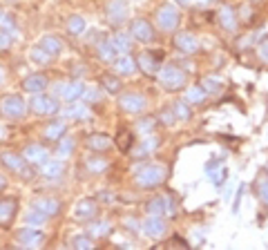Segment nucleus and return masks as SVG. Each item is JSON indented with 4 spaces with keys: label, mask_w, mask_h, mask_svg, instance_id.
I'll return each instance as SVG.
<instances>
[{
    "label": "nucleus",
    "mask_w": 268,
    "mask_h": 250,
    "mask_svg": "<svg viewBox=\"0 0 268 250\" xmlns=\"http://www.w3.org/2000/svg\"><path fill=\"white\" fill-rule=\"evenodd\" d=\"M257 54H259V58L268 62V40H264V43L259 45V49H257Z\"/></svg>",
    "instance_id": "8fccbe9b"
},
{
    "label": "nucleus",
    "mask_w": 268,
    "mask_h": 250,
    "mask_svg": "<svg viewBox=\"0 0 268 250\" xmlns=\"http://www.w3.org/2000/svg\"><path fill=\"white\" fill-rule=\"evenodd\" d=\"M67 114H70V116H76V118H85L90 112H87V107H85V105H76V107H72Z\"/></svg>",
    "instance_id": "49530a36"
},
{
    "label": "nucleus",
    "mask_w": 268,
    "mask_h": 250,
    "mask_svg": "<svg viewBox=\"0 0 268 250\" xmlns=\"http://www.w3.org/2000/svg\"><path fill=\"white\" fill-rule=\"evenodd\" d=\"M134 181L141 188H157L166 181V168L159 163H143L134 168Z\"/></svg>",
    "instance_id": "f257e3e1"
},
{
    "label": "nucleus",
    "mask_w": 268,
    "mask_h": 250,
    "mask_svg": "<svg viewBox=\"0 0 268 250\" xmlns=\"http://www.w3.org/2000/svg\"><path fill=\"white\" fill-rule=\"evenodd\" d=\"M29 105H32V109L36 114H45V116H51V114H56L60 109L58 103H56L51 96H45V94H36Z\"/></svg>",
    "instance_id": "9b49d317"
},
{
    "label": "nucleus",
    "mask_w": 268,
    "mask_h": 250,
    "mask_svg": "<svg viewBox=\"0 0 268 250\" xmlns=\"http://www.w3.org/2000/svg\"><path fill=\"white\" fill-rule=\"evenodd\" d=\"M157 23L159 27L163 31H174L179 25V12L177 7H172V5H161V7L157 9Z\"/></svg>",
    "instance_id": "423d86ee"
},
{
    "label": "nucleus",
    "mask_w": 268,
    "mask_h": 250,
    "mask_svg": "<svg viewBox=\"0 0 268 250\" xmlns=\"http://www.w3.org/2000/svg\"><path fill=\"white\" fill-rule=\"evenodd\" d=\"M85 98H87V101H101V92L96 90V87H92V90H85Z\"/></svg>",
    "instance_id": "de8ad7c7"
},
{
    "label": "nucleus",
    "mask_w": 268,
    "mask_h": 250,
    "mask_svg": "<svg viewBox=\"0 0 268 250\" xmlns=\"http://www.w3.org/2000/svg\"><path fill=\"white\" fill-rule=\"evenodd\" d=\"M34 208H38L40 212H45L47 217H54L56 212L60 210V203L56 201V199H38L34 203Z\"/></svg>",
    "instance_id": "a878e982"
},
{
    "label": "nucleus",
    "mask_w": 268,
    "mask_h": 250,
    "mask_svg": "<svg viewBox=\"0 0 268 250\" xmlns=\"http://www.w3.org/2000/svg\"><path fill=\"white\" fill-rule=\"evenodd\" d=\"M114 70L118 72V74H132L134 70H137V60L132 58V56H127V54H123V56H116L114 58Z\"/></svg>",
    "instance_id": "aec40b11"
},
{
    "label": "nucleus",
    "mask_w": 268,
    "mask_h": 250,
    "mask_svg": "<svg viewBox=\"0 0 268 250\" xmlns=\"http://www.w3.org/2000/svg\"><path fill=\"white\" fill-rule=\"evenodd\" d=\"M32 58H34V62H38V65H47V62L51 60V56L43 49V47H34V49H32Z\"/></svg>",
    "instance_id": "e433bc0d"
},
{
    "label": "nucleus",
    "mask_w": 268,
    "mask_h": 250,
    "mask_svg": "<svg viewBox=\"0 0 268 250\" xmlns=\"http://www.w3.org/2000/svg\"><path fill=\"white\" fill-rule=\"evenodd\" d=\"M101 87H105L107 92L116 94L118 90H121V83H118V78H116V76H110V74H105V76H101Z\"/></svg>",
    "instance_id": "72a5a7b5"
},
{
    "label": "nucleus",
    "mask_w": 268,
    "mask_h": 250,
    "mask_svg": "<svg viewBox=\"0 0 268 250\" xmlns=\"http://www.w3.org/2000/svg\"><path fill=\"white\" fill-rule=\"evenodd\" d=\"M148 212L150 215H166V197H157V199H152L150 203H148Z\"/></svg>",
    "instance_id": "7c9ffc66"
},
{
    "label": "nucleus",
    "mask_w": 268,
    "mask_h": 250,
    "mask_svg": "<svg viewBox=\"0 0 268 250\" xmlns=\"http://www.w3.org/2000/svg\"><path fill=\"white\" fill-rule=\"evenodd\" d=\"M161 60H163V51H143L137 58V67H141L146 74H159L161 70Z\"/></svg>",
    "instance_id": "0eeeda50"
},
{
    "label": "nucleus",
    "mask_w": 268,
    "mask_h": 250,
    "mask_svg": "<svg viewBox=\"0 0 268 250\" xmlns=\"http://www.w3.org/2000/svg\"><path fill=\"white\" fill-rule=\"evenodd\" d=\"M72 150H74V141H72V139H65L63 143L58 145V154L63 156V159H65V156H70V154H72Z\"/></svg>",
    "instance_id": "c03bdc74"
},
{
    "label": "nucleus",
    "mask_w": 268,
    "mask_h": 250,
    "mask_svg": "<svg viewBox=\"0 0 268 250\" xmlns=\"http://www.w3.org/2000/svg\"><path fill=\"white\" fill-rule=\"evenodd\" d=\"M159 81H161V85L166 87V90L174 92V90H181L185 85V74L177 65H166L159 70Z\"/></svg>",
    "instance_id": "f03ea898"
},
{
    "label": "nucleus",
    "mask_w": 268,
    "mask_h": 250,
    "mask_svg": "<svg viewBox=\"0 0 268 250\" xmlns=\"http://www.w3.org/2000/svg\"><path fill=\"white\" fill-rule=\"evenodd\" d=\"M174 47L183 54H194V51H199V40L194 38V34L181 31V34L174 36Z\"/></svg>",
    "instance_id": "2eb2a0df"
},
{
    "label": "nucleus",
    "mask_w": 268,
    "mask_h": 250,
    "mask_svg": "<svg viewBox=\"0 0 268 250\" xmlns=\"http://www.w3.org/2000/svg\"><path fill=\"white\" fill-rule=\"evenodd\" d=\"M157 148H159V139L157 137H148L146 141H141V145H139L137 150H134V156L143 159V156H148L152 150H157Z\"/></svg>",
    "instance_id": "bb28decb"
},
{
    "label": "nucleus",
    "mask_w": 268,
    "mask_h": 250,
    "mask_svg": "<svg viewBox=\"0 0 268 250\" xmlns=\"http://www.w3.org/2000/svg\"><path fill=\"white\" fill-rule=\"evenodd\" d=\"M127 16H130V7H127L125 0H112L107 5V18H110V23L123 25L127 20Z\"/></svg>",
    "instance_id": "ddd939ff"
},
{
    "label": "nucleus",
    "mask_w": 268,
    "mask_h": 250,
    "mask_svg": "<svg viewBox=\"0 0 268 250\" xmlns=\"http://www.w3.org/2000/svg\"><path fill=\"white\" fill-rule=\"evenodd\" d=\"M201 87H204L206 92H219L224 85H221V81H217V78H210V76H208V78H204Z\"/></svg>",
    "instance_id": "58836bf2"
},
{
    "label": "nucleus",
    "mask_w": 268,
    "mask_h": 250,
    "mask_svg": "<svg viewBox=\"0 0 268 250\" xmlns=\"http://www.w3.org/2000/svg\"><path fill=\"white\" fill-rule=\"evenodd\" d=\"M172 112H174V116H177L179 121H188V118H190V107L185 105V103H174Z\"/></svg>",
    "instance_id": "4c0bfd02"
},
{
    "label": "nucleus",
    "mask_w": 268,
    "mask_h": 250,
    "mask_svg": "<svg viewBox=\"0 0 268 250\" xmlns=\"http://www.w3.org/2000/svg\"><path fill=\"white\" fill-rule=\"evenodd\" d=\"M219 23H221V27L228 29V31L237 29V16L233 12V7H221L219 9Z\"/></svg>",
    "instance_id": "4be33fe9"
},
{
    "label": "nucleus",
    "mask_w": 268,
    "mask_h": 250,
    "mask_svg": "<svg viewBox=\"0 0 268 250\" xmlns=\"http://www.w3.org/2000/svg\"><path fill=\"white\" fill-rule=\"evenodd\" d=\"M40 47H43L51 58H54V56H58L60 51H63V40L56 38V36H45V38L40 40Z\"/></svg>",
    "instance_id": "412c9836"
},
{
    "label": "nucleus",
    "mask_w": 268,
    "mask_h": 250,
    "mask_svg": "<svg viewBox=\"0 0 268 250\" xmlns=\"http://www.w3.org/2000/svg\"><path fill=\"white\" fill-rule=\"evenodd\" d=\"M12 45H14V34L7 29H0V54H5Z\"/></svg>",
    "instance_id": "c9c22d12"
},
{
    "label": "nucleus",
    "mask_w": 268,
    "mask_h": 250,
    "mask_svg": "<svg viewBox=\"0 0 268 250\" xmlns=\"http://www.w3.org/2000/svg\"><path fill=\"white\" fill-rule=\"evenodd\" d=\"M87 168H90L92 172H101V170H105L107 168V163H105V159H92V161H87Z\"/></svg>",
    "instance_id": "a18cd8bd"
},
{
    "label": "nucleus",
    "mask_w": 268,
    "mask_h": 250,
    "mask_svg": "<svg viewBox=\"0 0 268 250\" xmlns=\"http://www.w3.org/2000/svg\"><path fill=\"white\" fill-rule=\"evenodd\" d=\"M125 226H130V228H137V221H132V219H127V221H125Z\"/></svg>",
    "instance_id": "864d4df0"
},
{
    "label": "nucleus",
    "mask_w": 268,
    "mask_h": 250,
    "mask_svg": "<svg viewBox=\"0 0 268 250\" xmlns=\"http://www.w3.org/2000/svg\"><path fill=\"white\" fill-rule=\"evenodd\" d=\"M130 34H132V38L139 40V43H152L154 36H157V34H154V27L143 18L132 20V23H130Z\"/></svg>",
    "instance_id": "6e6552de"
},
{
    "label": "nucleus",
    "mask_w": 268,
    "mask_h": 250,
    "mask_svg": "<svg viewBox=\"0 0 268 250\" xmlns=\"http://www.w3.org/2000/svg\"><path fill=\"white\" fill-rule=\"evenodd\" d=\"M161 121H166V125H172L174 121H177V116H174L172 109H166V112L161 114Z\"/></svg>",
    "instance_id": "09e8293b"
},
{
    "label": "nucleus",
    "mask_w": 268,
    "mask_h": 250,
    "mask_svg": "<svg viewBox=\"0 0 268 250\" xmlns=\"http://www.w3.org/2000/svg\"><path fill=\"white\" fill-rule=\"evenodd\" d=\"M16 239H18V243H23V246L34 248V246H40V243L45 241V232L36 230V228H23V230H18Z\"/></svg>",
    "instance_id": "4468645a"
},
{
    "label": "nucleus",
    "mask_w": 268,
    "mask_h": 250,
    "mask_svg": "<svg viewBox=\"0 0 268 250\" xmlns=\"http://www.w3.org/2000/svg\"><path fill=\"white\" fill-rule=\"evenodd\" d=\"M47 221V215L40 212L38 208H34L32 212H27V226H40V223Z\"/></svg>",
    "instance_id": "f704fd0d"
},
{
    "label": "nucleus",
    "mask_w": 268,
    "mask_h": 250,
    "mask_svg": "<svg viewBox=\"0 0 268 250\" xmlns=\"http://www.w3.org/2000/svg\"><path fill=\"white\" fill-rule=\"evenodd\" d=\"M45 87H47V78L43 74H32L25 78V83H23V90L29 94H40Z\"/></svg>",
    "instance_id": "6ab92c4d"
},
{
    "label": "nucleus",
    "mask_w": 268,
    "mask_h": 250,
    "mask_svg": "<svg viewBox=\"0 0 268 250\" xmlns=\"http://www.w3.org/2000/svg\"><path fill=\"white\" fill-rule=\"evenodd\" d=\"M5 185V176H0V188H3Z\"/></svg>",
    "instance_id": "6e6d98bb"
},
{
    "label": "nucleus",
    "mask_w": 268,
    "mask_h": 250,
    "mask_svg": "<svg viewBox=\"0 0 268 250\" xmlns=\"http://www.w3.org/2000/svg\"><path fill=\"white\" fill-rule=\"evenodd\" d=\"M99 212V203L94 199H81L74 206V219L76 221H92Z\"/></svg>",
    "instance_id": "f8f14e48"
},
{
    "label": "nucleus",
    "mask_w": 268,
    "mask_h": 250,
    "mask_svg": "<svg viewBox=\"0 0 268 250\" xmlns=\"http://www.w3.org/2000/svg\"><path fill=\"white\" fill-rule=\"evenodd\" d=\"M219 165H221V161H219V159H213V161H210V163H206V172H208V174H210V172H213V170H217Z\"/></svg>",
    "instance_id": "3c124183"
},
{
    "label": "nucleus",
    "mask_w": 268,
    "mask_h": 250,
    "mask_svg": "<svg viewBox=\"0 0 268 250\" xmlns=\"http://www.w3.org/2000/svg\"><path fill=\"white\" fill-rule=\"evenodd\" d=\"M87 148L96 150V152H105V150L112 148V141H110V137H105V134H92V137L87 139Z\"/></svg>",
    "instance_id": "5701e85b"
},
{
    "label": "nucleus",
    "mask_w": 268,
    "mask_h": 250,
    "mask_svg": "<svg viewBox=\"0 0 268 250\" xmlns=\"http://www.w3.org/2000/svg\"><path fill=\"white\" fill-rule=\"evenodd\" d=\"M121 107H123V112H127V114H141V112H146V107H148V98L143 96V94H123L121 96Z\"/></svg>",
    "instance_id": "1a4fd4ad"
},
{
    "label": "nucleus",
    "mask_w": 268,
    "mask_h": 250,
    "mask_svg": "<svg viewBox=\"0 0 268 250\" xmlns=\"http://www.w3.org/2000/svg\"><path fill=\"white\" fill-rule=\"evenodd\" d=\"M112 230V223L107 221H99V223H92L90 226V237H105Z\"/></svg>",
    "instance_id": "473e14b6"
},
{
    "label": "nucleus",
    "mask_w": 268,
    "mask_h": 250,
    "mask_svg": "<svg viewBox=\"0 0 268 250\" xmlns=\"http://www.w3.org/2000/svg\"><path fill=\"white\" fill-rule=\"evenodd\" d=\"M226 176H228V170H226V168H219V170H213V172H210V181H213L215 185H221V183H224Z\"/></svg>",
    "instance_id": "ea45409f"
},
{
    "label": "nucleus",
    "mask_w": 268,
    "mask_h": 250,
    "mask_svg": "<svg viewBox=\"0 0 268 250\" xmlns=\"http://www.w3.org/2000/svg\"><path fill=\"white\" fill-rule=\"evenodd\" d=\"M206 92L204 87H190L188 92H185V101L190 103V105H197V103H204L206 101Z\"/></svg>",
    "instance_id": "c756f323"
},
{
    "label": "nucleus",
    "mask_w": 268,
    "mask_h": 250,
    "mask_svg": "<svg viewBox=\"0 0 268 250\" xmlns=\"http://www.w3.org/2000/svg\"><path fill=\"white\" fill-rule=\"evenodd\" d=\"M110 40H112V45H114V49L121 51V54H127L130 47H132V38H130V36H125V34H114Z\"/></svg>",
    "instance_id": "c85d7f7f"
},
{
    "label": "nucleus",
    "mask_w": 268,
    "mask_h": 250,
    "mask_svg": "<svg viewBox=\"0 0 268 250\" xmlns=\"http://www.w3.org/2000/svg\"><path fill=\"white\" fill-rule=\"evenodd\" d=\"M179 5H190V0H177Z\"/></svg>",
    "instance_id": "5fc2aeb1"
},
{
    "label": "nucleus",
    "mask_w": 268,
    "mask_h": 250,
    "mask_svg": "<svg viewBox=\"0 0 268 250\" xmlns=\"http://www.w3.org/2000/svg\"><path fill=\"white\" fill-rule=\"evenodd\" d=\"M63 172H65V165H63V161H58V159H47L43 163V176L49 179V181L60 179Z\"/></svg>",
    "instance_id": "a211bd4d"
},
{
    "label": "nucleus",
    "mask_w": 268,
    "mask_h": 250,
    "mask_svg": "<svg viewBox=\"0 0 268 250\" xmlns=\"http://www.w3.org/2000/svg\"><path fill=\"white\" fill-rule=\"evenodd\" d=\"M18 203L16 199H0V226H9L16 217Z\"/></svg>",
    "instance_id": "dca6fc26"
},
{
    "label": "nucleus",
    "mask_w": 268,
    "mask_h": 250,
    "mask_svg": "<svg viewBox=\"0 0 268 250\" xmlns=\"http://www.w3.org/2000/svg\"><path fill=\"white\" fill-rule=\"evenodd\" d=\"M141 230H143V234H146V237H150V239H161L163 234H166L168 226H166V221H163L161 217L150 215L146 221L141 223Z\"/></svg>",
    "instance_id": "9d476101"
},
{
    "label": "nucleus",
    "mask_w": 268,
    "mask_h": 250,
    "mask_svg": "<svg viewBox=\"0 0 268 250\" xmlns=\"http://www.w3.org/2000/svg\"><path fill=\"white\" fill-rule=\"evenodd\" d=\"M65 130H67L65 121L49 123L47 128H45V139H47V141H60V139H63V134H65Z\"/></svg>",
    "instance_id": "393cba45"
},
{
    "label": "nucleus",
    "mask_w": 268,
    "mask_h": 250,
    "mask_svg": "<svg viewBox=\"0 0 268 250\" xmlns=\"http://www.w3.org/2000/svg\"><path fill=\"white\" fill-rule=\"evenodd\" d=\"M67 31H70L72 36H81L85 31V18L79 14L70 16V20H67Z\"/></svg>",
    "instance_id": "cd10ccee"
},
{
    "label": "nucleus",
    "mask_w": 268,
    "mask_h": 250,
    "mask_svg": "<svg viewBox=\"0 0 268 250\" xmlns=\"http://www.w3.org/2000/svg\"><path fill=\"white\" fill-rule=\"evenodd\" d=\"M72 246L74 248H94V241L90 237H74L72 239Z\"/></svg>",
    "instance_id": "79ce46f5"
},
{
    "label": "nucleus",
    "mask_w": 268,
    "mask_h": 250,
    "mask_svg": "<svg viewBox=\"0 0 268 250\" xmlns=\"http://www.w3.org/2000/svg\"><path fill=\"white\" fill-rule=\"evenodd\" d=\"M23 156H25V161H27V163L43 165L45 161H47L49 152L43 148V145H27V148H25V152H23Z\"/></svg>",
    "instance_id": "f3484780"
},
{
    "label": "nucleus",
    "mask_w": 268,
    "mask_h": 250,
    "mask_svg": "<svg viewBox=\"0 0 268 250\" xmlns=\"http://www.w3.org/2000/svg\"><path fill=\"white\" fill-rule=\"evenodd\" d=\"M154 128H157V118H143L139 123V132H143V134H150Z\"/></svg>",
    "instance_id": "a19ab883"
},
{
    "label": "nucleus",
    "mask_w": 268,
    "mask_h": 250,
    "mask_svg": "<svg viewBox=\"0 0 268 250\" xmlns=\"http://www.w3.org/2000/svg\"><path fill=\"white\" fill-rule=\"evenodd\" d=\"M250 3H259V0H250Z\"/></svg>",
    "instance_id": "4d7b16f0"
},
{
    "label": "nucleus",
    "mask_w": 268,
    "mask_h": 250,
    "mask_svg": "<svg viewBox=\"0 0 268 250\" xmlns=\"http://www.w3.org/2000/svg\"><path fill=\"white\" fill-rule=\"evenodd\" d=\"M266 170H268V168H266Z\"/></svg>",
    "instance_id": "052dcab7"
},
{
    "label": "nucleus",
    "mask_w": 268,
    "mask_h": 250,
    "mask_svg": "<svg viewBox=\"0 0 268 250\" xmlns=\"http://www.w3.org/2000/svg\"><path fill=\"white\" fill-rule=\"evenodd\" d=\"M132 141H134V134L130 132V130H123V132L116 137V145H118V150L127 152V150L132 148Z\"/></svg>",
    "instance_id": "2f4dec72"
},
{
    "label": "nucleus",
    "mask_w": 268,
    "mask_h": 250,
    "mask_svg": "<svg viewBox=\"0 0 268 250\" xmlns=\"http://www.w3.org/2000/svg\"><path fill=\"white\" fill-rule=\"evenodd\" d=\"M0 137H3V130H0Z\"/></svg>",
    "instance_id": "bf43d9fd"
},
{
    "label": "nucleus",
    "mask_w": 268,
    "mask_h": 250,
    "mask_svg": "<svg viewBox=\"0 0 268 250\" xmlns=\"http://www.w3.org/2000/svg\"><path fill=\"white\" fill-rule=\"evenodd\" d=\"M85 90L87 87L83 85V83L72 81V83H58V85L54 87V94L58 98H63V101H67V103H74V101H79V98L85 96Z\"/></svg>",
    "instance_id": "20e7f679"
},
{
    "label": "nucleus",
    "mask_w": 268,
    "mask_h": 250,
    "mask_svg": "<svg viewBox=\"0 0 268 250\" xmlns=\"http://www.w3.org/2000/svg\"><path fill=\"white\" fill-rule=\"evenodd\" d=\"M0 83H3V74H0Z\"/></svg>",
    "instance_id": "13d9d810"
},
{
    "label": "nucleus",
    "mask_w": 268,
    "mask_h": 250,
    "mask_svg": "<svg viewBox=\"0 0 268 250\" xmlns=\"http://www.w3.org/2000/svg\"><path fill=\"white\" fill-rule=\"evenodd\" d=\"M257 195H259V199L268 206V179L257 181Z\"/></svg>",
    "instance_id": "37998d69"
},
{
    "label": "nucleus",
    "mask_w": 268,
    "mask_h": 250,
    "mask_svg": "<svg viewBox=\"0 0 268 250\" xmlns=\"http://www.w3.org/2000/svg\"><path fill=\"white\" fill-rule=\"evenodd\" d=\"M0 163H3L5 168H9L12 172H16V174H20L23 179H29V176H32V170L27 168L25 156H18L14 152H3L0 154Z\"/></svg>",
    "instance_id": "39448f33"
},
{
    "label": "nucleus",
    "mask_w": 268,
    "mask_h": 250,
    "mask_svg": "<svg viewBox=\"0 0 268 250\" xmlns=\"http://www.w3.org/2000/svg\"><path fill=\"white\" fill-rule=\"evenodd\" d=\"M0 112H3L5 118H20L27 112V103L23 101V96L12 94V96H5L0 101Z\"/></svg>",
    "instance_id": "7ed1b4c3"
},
{
    "label": "nucleus",
    "mask_w": 268,
    "mask_h": 250,
    "mask_svg": "<svg viewBox=\"0 0 268 250\" xmlns=\"http://www.w3.org/2000/svg\"><path fill=\"white\" fill-rule=\"evenodd\" d=\"M96 54H99L101 60L114 62V58H116V49H114V45H112V40H101V43L96 45Z\"/></svg>",
    "instance_id": "b1692460"
},
{
    "label": "nucleus",
    "mask_w": 268,
    "mask_h": 250,
    "mask_svg": "<svg viewBox=\"0 0 268 250\" xmlns=\"http://www.w3.org/2000/svg\"><path fill=\"white\" fill-rule=\"evenodd\" d=\"M241 195H244V185H239V188H237V201H235V210H237V206H239Z\"/></svg>",
    "instance_id": "603ef678"
}]
</instances>
